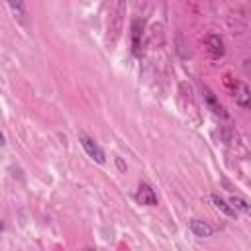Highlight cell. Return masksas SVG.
<instances>
[{
  "label": "cell",
  "instance_id": "1",
  "mask_svg": "<svg viewBox=\"0 0 251 251\" xmlns=\"http://www.w3.org/2000/svg\"><path fill=\"white\" fill-rule=\"evenodd\" d=\"M126 12V4L124 2H116L110 10V20H108V43L114 45L120 31H122V18Z\"/></svg>",
  "mask_w": 251,
  "mask_h": 251
},
{
  "label": "cell",
  "instance_id": "7",
  "mask_svg": "<svg viewBox=\"0 0 251 251\" xmlns=\"http://www.w3.org/2000/svg\"><path fill=\"white\" fill-rule=\"evenodd\" d=\"M233 96H235V102L241 106V108H249V86L245 82H235V90H233Z\"/></svg>",
  "mask_w": 251,
  "mask_h": 251
},
{
  "label": "cell",
  "instance_id": "12",
  "mask_svg": "<svg viewBox=\"0 0 251 251\" xmlns=\"http://www.w3.org/2000/svg\"><path fill=\"white\" fill-rule=\"evenodd\" d=\"M0 231H4V222L0 220Z\"/></svg>",
  "mask_w": 251,
  "mask_h": 251
},
{
  "label": "cell",
  "instance_id": "4",
  "mask_svg": "<svg viewBox=\"0 0 251 251\" xmlns=\"http://www.w3.org/2000/svg\"><path fill=\"white\" fill-rule=\"evenodd\" d=\"M135 200L139 204H143V206H157V194H155V190L147 182L139 184V188L135 192Z\"/></svg>",
  "mask_w": 251,
  "mask_h": 251
},
{
  "label": "cell",
  "instance_id": "3",
  "mask_svg": "<svg viewBox=\"0 0 251 251\" xmlns=\"http://www.w3.org/2000/svg\"><path fill=\"white\" fill-rule=\"evenodd\" d=\"M204 45H206L208 53H210L214 59H218V57H222V55L226 53V47H224V39H222L218 33H208V35L204 37Z\"/></svg>",
  "mask_w": 251,
  "mask_h": 251
},
{
  "label": "cell",
  "instance_id": "13",
  "mask_svg": "<svg viewBox=\"0 0 251 251\" xmlns=\"http://www.w3.org/2000/svg\"><path fill=\"white\" fill-rule=\"evenodd\" d=\"M82 251H96V249H92V247H84Z\"/></svg>",
  "mask_w": 251,
  "mask_h": 251
},
{
  "label": "cell",
  "instance_id": "9",
  "mask_svg": "<svg viewBox=\"0 0 251 251\" xmlns=\"http://www.w3.org/2000/svg\"><path fill=\"white\" fill-rule=\"evenodd\" d=\"M141 29H143V22L139 20H133L131 24V37H133V55H141Z\"/></svg>",
  "mask_w": 251,
  "mask_h": 251
},
{
  "label": "cell",
  "instance_id": "11",
  "mask_svg": "<svg viewBox=\"0 0 251 251\" xmlns=\"http://www.w3.org/2000/svg\"><path fill=\"white\" fill-rule=\"evenodd\" d=\"M6 143V139H4V133H2V129H0V147Z\"/></svg>",
  "mask_w": 251,
  "mask_h": 251
},
{
  "label": "cell",
  "instance_id": "10",
  "mask_svg": "<svg viewBox=\"0 0 251 251\" xmlns=\"http://www.w3.org/2000/svg\"><path fill=\"white\" fill-rule=\"evenodd\" d=\"M227 204L235 210V212H241V214H249V202L243 198V196H237V194H233L229 200H227Z\"/></svg>",
  "mask_w": 251,
  "mask_h": 251
},
{
  "label": "cell",
  "instance_id": "6",
  "mask_svg": "<svg viewBox=\"0 0 251 251\" xmlns=\"http://www.w3.org/2000/svg\"><path fill=\"white\" fill-rule=\"evenodd\" d=\"M202 96H204V102L208 104V108L216 114V116H222V118H226L227 114L224 112V106L218 102V98H216V94L208 88V86H202Z\"/></svg>",
  "mask_w": 251,
  "mask_h": 251
},
{
  "label": "cell",
  "instance_id": "5",
  "mask_svg": "<svg viewBox=\"0 0 251 251\" xmlns=\"http://www.w3.org/2000/svg\"><path fill=\"white\" fill-rule=\"evenodd\" d=\"M188 227H190V231H192L196 237H212V235H214V227H212L208 222L198 220V218H192V220L188 222Z\"/></svg>",
  "mask_w": 251,
  "mask_h": 251
},
{
  "label": "cell",
  "instance_id": "2",
  "mask_svg": "<svg viewBox=\"0 0 251 251\" xmlns=\"http://www.w3.org/2000/svg\"><path fill=\"white\" fill-rule=\"evenodd\" d=\"M78 141H80V145H82V149L86 151V155L92 159V161H96L98 165H104L106 163V155H104V151H102V147L92 139V137H88L86 133H78Z\"/></svg>",
  "mask_w": 251,
  "mask_h": 251
},
{
  "label": "cell",
  "instance_id": "8",
  "mask_svg": "<svg viewBox=\"0 0 251 251\" xmlns=\"http://www.w3.org/2000/svg\"><path fill=\"white\" fill-rule=\"evenodd\" d=\"M210 198H212L214 206H216V208H218V210H220L224 216H227V218H235V216H237V212H235V210H233V208L227 204V200H224V198H222L218 192H212V196H210Z\"/></svg>",
  "mask_w": 251,
  "mask_h": 251
}]
</instances>
